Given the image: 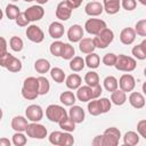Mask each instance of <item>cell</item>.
Returning a JSON list of instances; mask_svg holds the SVG:
<instances>
[{
  "label": "cell",
  "mask_w": 146,
  "mask_h": 146,
  "mask_svg": "<svg viewBox=\"0 0 146 146\" xmlns=\"http://www.w3.org/2000/svg\"><path fill=\"white\" fill-rule=\"evenodd\" d=\"M121 6L125 10L131 11V10L136 9V7H137V0H121Z\"/></svg>",
  "instance_id": "c3c4849f"
},
{
  "label": "cell",
  "mask_w": 146,
  "mask_h": 146,
  "mask_svg": "<svg viewBox=\"0 0 146 146\" xmlns=\"http://www.w3.org/2000/svg\"><path fill=\"white\" fill-rule=\"evenodd\" d=\"M66 1H67V3L70 5V7L72 9H75V8H79L80 7V5L82 3L83 0H66Z\"/></svg>",
  "instance_id": "11a10c76"
},
{
  "label": "cell",
  "mask_w": 146,
  "mask_h": 146,
  "mask_svg": "<svg viewBox=\"0 0 146 146\" xmlns=\"http://www.w3.org/2000/svg\"><path fill=\"white\" fill-rule=\"evenodd\" d=\"M137 132L140 135V137L146 139V120L143 119L137 123Z\"/></svg>",
  "instance_id": "681fc988"
},
{
  "label": "cell",
  "mask_w": 146,
  "mask_h": 146,
  "mask_svg": "<svg viewBox=\"0 0 146 146\" xmlns=\"http://www.w3.org/2000/svg\"><path fill=\"white\" fill-rule=\"evenodd\" d=\"M11 1H14V2H16V1H18V0H11Z\"/></svg>",
  "instance_id": "e7e4bbea"
},
{
  "label": "cell",
  "mask_w": 146,
  "mask_h": 146,
  "mask_svg": "<svg viewBox=\"0 0 146 146\" xmlns=\"http://www.w3.org/2000/svg\"><path fill=\"white\" fill-rule=\"evenodd\" d=\"M74 144V138L73 136L67 132V131H64L62 132V136H60V140H59V146H71Z\"/></svg>",
  "instance_id": "b9f144b4"
},
{
  "label": "cell",
  "mask_w": 146,
  "mask_h": 146,
  "mask_svg": "<svg viewBox=\"0 0 146 146\" xmlns=\"http://www.w3.org/2000/svg\"><path fill=\"white\" fill-rule=\"evenodd\" d=\"M138 1H139L141 5H146V0H138Z\"/></svg>",
  "instance_id": "91938a15"
},
{
  "label": "cell",
  "mask_w": 146,
  "mask_h": 146,
  "mask_svg": "<svg viewBox=\"0 0 146 146\" xmlns=\"http://www.w3.org/2000/svg\"><path fill=\"white\" fill-rule=\"evenodd\" d=\"M9 72H13V73H16V72H19L21 70H22V62L18 59V58H16V57H11V59L9 60V63H8V65H7V67H6Z\"/></svg>",
  "instance_id": "74e56055"
},
{
  "label": "cell",
  "mask_w": 146,
  "mask_h": 146,
  "mask_svg": "<svg viewBox=\"0 0 146 146\" xmlns=\"http://www.w3.org/2000/svg\"><path fill=\"white\" fill-rule=\"evenodd\" d=\"M103 8L108 15H114L121 8V0H103Z\"/></svg>",
  "instance_id": "ffe728a7"
},
{
  "label": "cell",
  "mask_w": 146,
  "mask_h": 146,
  "mask_svg": "<svg viewBox=\"0 0 146 146\" xmlns=\"http://www.w3.org/2000/svg\"><path fill=\"white\" fill-rule=\"evenodd\" d=\"M117 83H119L120 89L123 90L124 92H130V91H132V90L135 89V87H136V80H135V78H133L131 74H129V73L122 74L121 78H120V80L117 81Z\"/></svg>",
  "instance_id": "7c38bea8"
},
{
  "label": "cell",
  "mask_w": 146,
  "mask_h": 146,
  "mask_svg": "<svg viewBox=\"0 0 146 146\" xmlns=\"http://www.w3.org/2000/svg\"><path fill=\"white\" fill-rule=\"evenodd\" d=\"M7 52V41L5 38L0 36V57Z\"/></svg>",
  "instance_id": "db71d44e"
},
{
  "label": "cell",
  "mask_w": 146,
  "mask_h": 146,
  "mask_svg": "<svg viewBox=\"0 0 146 146\" xmlns=\"http://www.w3.org/2000/svg\"><path fill=\"white\" fill-rule=\"evenodd\" d=\"M24 14L30 22H35V21H40L44 16V9L41 7V5H34L29 7L24 11Z\"/></svg>",
  "instance_id": "30bf717a"
},
{
  "label": "cell",
  "mask_w": 146,
  "mask_h": 146,
  "mask_svg": "<svg viewBox=\"0 0 146 146\" xmlns=\"http://www.w3.org/2000/svg\"><path fill=\"white\" fill-rule=\"evenodd\" d=\"M38 82H39V95H47L50 90V83L48 79L44 76H39Z\"/></svg>",
  "instance_id": "d590c367"
},
{
  "label": "cell",
  "mask_w": 146,
  "mask_h": 146,
  "mask_svg": "<svg viewBox=\"0 0 146 146\" xmlns=\"http://www.w3.org/2000/svg\"><path fill=\"white\" fill-rule=\"evenodd\" d=\"M9 46H10V48H11L14 51L19 52V51H22V49H23V47H24V42H23V40H22L19 36L14 35V36H11L10 40H9Z\"/></svg>",
  "instance_id": "8d00e7d4"
},
{
  "label": "cell",
  "mask_w": 146,
  "mask_h": 146,
  "mask_svg": "<svg viewBox=\"0 0 146 146\" xmlns=\"http://www.w3.org/2000/svg\"><path fill=\"white\" fill-rule=\"evenodd\" d=\"M105 27H106V23L100 18H89L84 23V30L92 35L98 34Z\"/></svg>",
  "instance_id": "52a82bcc"
},
{
  "label": "cell",
  "mask_w": 146,
  "mask_h": 146,
  "mask_svg": "<svg viewBox=\"0 0 146 146\" xmlns=\"http://www.w3.org/2000/svg\"><path fill=\"white\" fill-rule=\"evenodd\" d=\"M129 103L132 107L139 110V108H143L145 106V97L141 92H138V91H130V95H129Z\"/></svg>",
  "instance_id": "9a60e30c"
},
{
  "label": "cell",
  "mask_w": 146,
  "mask_h": 146,
  "mask_svg": "<svg viewBox=\"0 0 146 146\" xmlns=\"http://www.w3.org/2000/svg\"><path fill=\"white\" fill-rule=\"evenodd\" d=\"M92 145L94 146H103V136L102 135L96 136L92 140Z\"/></svg>",
  "instance_id": "9f6ffc18"
},
{
  "label": "cell",
  "mask_w": 146,
  "mask_h": 146,
  "mask_svg": "<svg viewBox=\"0 0 146 146\" xmlns=\"http://www.w3.org/2000/svg\"><path fill=\"white\" fill-rule=\"evenodd\" d=\"M27 119L22 116V115H17V116H14L13 120H11V129L15 130V131H18V132H24L27 128Z\"/></svg>",
  "instance_id": "ac0fdd59"
},
{
  "label": "cell",
  "mask_w": 146,
  "mask_h": 146,
  "mask_svg": "<svg viewBox=\"0 0 146 146\" xmlns=\"http://www.w3.org/2000/svg\"><path fill=\"white\" fill-rule=\"evenodd\" d=\"M104 88H105L107 91H110V92L116 90V89L119 88L117 79H116L115 76H113V75L106 76V78L104 79Z\"/></svg>",
  "instance_id": "d6a6232c"
},
{
  "label": "cell",
  "mask_w": 146,
  "mask_h": 146,
  "mask_svg": "<svg viewBox=\"0 0 146 146\" xmlns=\"http://www.w3.org/2000/svg\"><path fill=\"white\" fill-rule=\"evenodd\" d=\"M49 0H36V2L39 3V5H43V3H47Z\"/></svg>",
  "instance_id": "680465c9"
},
{
  "label": "cell",
  "mask_w": 146,
  "mask_h": 146,
  "mask_svg": "<svg viewBox=\"0 0 146 146\" xmlns=\"http://www.w3.org/2000/svg\"><path fill=\"white\" fill-rule=\"evenodd\" d=\"M135 33L139 36H146V19H140L135 25Z\"/></svg>",
  "instance_id": "7bdbcfd3"
},
{
  "label": "cell",
  "mask_w": 146,
  "mask_h": 146,
  "mask_svg": "<svg viewBox=\"0 0 146 146\" xmlns=\"http://www.w3.org/2000/svg\"><path fill=\"white\" fill-rule=\"evenodd\" d=\"M72 8L70 7V5L67 3V1H60L58 5H57V8H56V17L59 19V21H67L71 18L72 16Z\"/></svg>",
  "instance_id": "8fae6325"
},
{
  "label": "cell",
  "mask_w": 146,
  "mask_h": 146,
  "mask_svg": "<svg viewBox=\"0 0 146 146\" xmlns=\"http://www.w3.org/2000/svg\"><path fill=\"white\" fill-rule=\"evenodd\" d=\"M27 137L33 139H44L48 135L47 128L38 122H32L27 124V128L25 130Z\"/></svg>",
  "instance_id": "5b68a950"
},
{
  "label": "cell",
  "mask_w": 146,
  "mask_h": 146,
  "mask_svg": "<svg viewBox=\"0 0 146 146\" xmlns=\"http://www.w3.org/2000/svg\"><path fill=\"white\" fill-rule=\"evenodd\" d=\"M58 124H59V128L63 129L64 131L72 132V131L75 130V124H76V123L67 115V116H65L63 120H60V121L58 122Z\"/></svg>",
  "instance_id": "1f68e13d"
},
{
  "label": "cell",
  "mask_w": 146,
  "mask_h": 146,
  "mask_svg": "<svg viewBox=\"0 0 146 146\" xmlns=\"http://www.w3.org/2000/svg\"><path fill=\"white\" fill-rule=\"evenodd\" d=\"M84 11L87 15L91 16V17H95V16H99L103 11H104V8H103V3L98 2V1H90L84 7Z\"/></svg>",
  "instance_id": "5bb4252c"
},
{
  "label": "cell",
  "mask_w": 146,
  "mask_h": 146,
  "mask_svg": "<svg viewBox=\"0 0 146 146\" xmlns=\"http://www.w3.org/2000/svg\"><path fill=\"white\" fill-rule=\"evenodd\" d=\"M59 100L65 106H72L76 102V97L72 91H64L59 95Z\"/></svg>",
  "instance_id": "83f0119b"
},
{
  "label": "cell",
  "mask_w": 146,
  "mask_h": 146,
  "mask_svg": "<svg viewBox=\"0 0 146 146\" xmlns=\"http://www.w3.org/2000/svg\"><path fill=\"white\" fill-rule=\"evenodd\" d=\"M131 52H132L133 57L137 59H140V60L146 59V40H143L139 44L135 46L132 48Z\"/></svg>",
  "instance_id": "d4e9b609"
},
{
  "label": "cell",
  "mask_w": 146,
  "mask_h": 146,
  "mask_svg": "<svg viewBox=\"0 0 146 146\" xmlns=\"http://www.w3.org/2000/svg\"><path fill=\"white\" fill-rule=\"evenodd\" d=\"M25 115H26V119L30 120L31 122H39L43 117V111L40 105L32 104L26 107Z\"/></svg>",
  "instance_id": "9c48e42d"
},
{
  "label": "cell",
  "mask_w": 146,
  "mask_h": 146,
  "mask_svg": "<svg viewBox=\"0 0 146 146\" xmlns=\"http://www.w3.org/2000/svg\"><path fill=\"white\" fill-rule=\"evenodd\" d=\"M2 115H3V113H2V110H1V107H0V121H1V119H2Z\"/></svg>",
  "instance_id": "94428289"
},
{
  "label": "cell",
  "mask_w": 146,
  "mask_h": 146,
  "mask_svg": "<svg viewBox=\"0 0 146 146\" xmlns=\"http://www.w3.org/2000/svg\"><path fill=\"white\" fill-rule=\"evenodd\" d=\"M67 112L66 110L60 106V105H56V104H51L46 108V116L49 121L51 122H56L58 123L60 120H63L65 116H67Z\"/></svg>",
  "instance_id": "277c9868"
},
{
  "label": "cell",
  "mask_w": 146,
  "mask_h": 146,
  "mask_svg": "<svg viewBox=\"0 0 146 146\" xmlns=\"http://www.w3.org/2000/svg\"><path fill=\"white\" fill-rule=\"evenodd\" d=\"M83 38V29L79 24L72 25L67 31V39L70 42H79Z\"/></svg>",
  "instance_id": "4fadbf2b"
},
{
  "label": "cell",
  "mask_w": 146,
  "mask_h": 146,
  "mask_svg": "<svg viewBox=\"0 0 146 146\" xmlns=\"http://www.w3.org/2000/svg\"><path fill=\"white\" fill-rule=\"evenodd\" d=\"M63 43H64V42L57 40V41H54V42L50 44L49 50H50V52H51L52 56H55V57H60V50H62Z\"/></svg>",
  "instance_id": "ee69618b"
},
{
  "label": "cell",
  "mask_w": 146,
  "mask_h": 146,
  "mask_svg": "<svg viewBox=\"0 0 146 146\" xmlns=\"http://www.w3.org/2000/svg\"><path fill=\"white\" fill-rule=\"evenodd\" d=\"M48 33L52 39H59L64 35V25L60 22H52L48 27Z\"/></svg>",
  "instance_id": "44dd1931"
},
{
  "label": "cell",
  "mask_w": 146,
  "mask_h": 146,
  "mask_svg": "<svg viewBox=\"0 0 146 146\" xmlns=\"http://www.w3.org/2000/svg\"><path fill=\"white\" fill-rule=\"evenodd\" d=\"M88 112H89L91 115H94V116H97V115L100 114L99 104H98V98L89 100V103H88Z\"/></svg>",
  "instance_id": "60d3db41"
},
{
  "label": "cell",
  "mask_w": 146,
  "mask_h": 146,
  "mask_svg": "<svg viewBox=\"0 0 146 146\" xmlns=\"http://www.w3.org/2000/svg\"><path fill=\"white\" fill-rule=\"evenodd\" d=\"M22 96L27 100H33L39 96L38 78L29 76L24 80L23 87H22Z\"/></svg>",
  "instance_id": "6da1fadb"
},
{
  "label": "cell",
  "mask_w": 146,
  "mask_h": 146,
  "mask_svg": "<svg viewBox=\"0 0 146 146\" xmlns=\"http://www.w3.org/2000/svg\"><path fill=\"white\" fill-rule=\"evenodd\" d=\"M82 83V79L79 74L76 73H73V74H70L67 78H65V84L68 89H72V90H75L78 89Z\"/></svg>",
  "instance_id": "cb8c5ba5"
},
{
  "label": "cell",
  "mask_w": 146,
  "mask_h": 146,
  "mask_svg": "<svg viewBox=\"0 0 146 146\" xmlns=\"http://www.w3.org/2000/svg\"><path fill=\"white\" fill-rule=\"evenodd\" d=\"M115 68L117 71H121V72H132L136 66H137V62L135 58L130 57V56H127V55H119L116 56V60H115V64H114Z\"/></svg>",
  "instance_id": "3957f363"
},
{
  "label": "cell",
  "mask_w": 146,
  "mask_h": 146,
  "mask_svg": "<svg viewBox=\"0 0 146 146\" xmlns=\"http://www.w3.org/2000/svg\"><path fill=\"white\" fill-rule=\"evenodd\" d=\"M79 49L82 54H90L94 52V50L96 49L92 39L90 38H82L79 41Z\"/></svg>",
  "instance_id": "603a6c76"
},
{
  "label": "cell",
  "mask_w": 146,
  "mask_h": 146,
  "mask_svg": "<svg viewBox=\"0 0 146 146\" xmlns=\"http://www.w3.org/2000/svg\"><path fill=\"white\" fill-rule=\"evenodd\" d=\"M60 136H62V132L60 131H52L48 139H49V143L55 145V146H59V140H60Z\"/></svg>",
  "instance_id": "7dc6e473"
},
{
  "label": "cell",
  "mask_w": 146,
  "mask_h": 146,
  "mask_svg": "<svg viewBox=\"0 0 146 146\" xmlns=\"http://www.w3.org/2000/svg\"><path fill=\"white\" fill-rule=\"evenodd\" d=\"M10 145H11V141L8 138L6 137L0 138V146H10Z\"/></svg>",
  "instance_id": "6f0895ef"
},
{
  "label": "cell",
  "mask_w": 146,
  "mask_h": 146,
  "mask_svg": "<svg viewBox=\"0 0 146 146\" xmlns=\"http://www.w3.org/2000/svg\"><path fill=\"white\" fill-rule=\"evenodd\" d=\"M84 63H86V65L89 68L94 70V68H97L99 66L100 58H99V56L96 52H90V54H87V57L84 59Z\"/></svg>",
  "instance_id": "f546056e"
},
{
  "label": "cell",
  "mask_w": 146,
  "mask_h": 146,
  "mask_svg": "<svg viewBox=\"0 0 146 146\" xmlns=\"http://www.w3.org/2000/svg\"><path fill=\"white\" fill-rule=\"evenodd\" d=\"M102 136H103V146H116L119 145L121 132L117 128L111 127L107 128Z\"/></svg>",
  "instance_id": "8992f818"
},
{
  "label": "cell",
  "mask_w": 146,
  "mask_h": 146,
  "mask_svg": "<svg viewBox=\"0 0 146 146\" xmlns=\"http://www.w3.org/2000/svg\"><path fill=\"white\" fill-rule=\"evenodd\" d=\"M127 102V92L121 89H116L111 94V103L116 106H121Z\"/></svg>",
  "instance_id": "7402d4cb"
},
{
  "label": "cell",
  "mask_w": 146,
  "mask_h": 146,
  "mask_svg": "<svg viewBox=\"0 0 146 146\" xmlns=\"http://www.w3.org/2000/svg\"><path fill=\"white\" fill-rule=\"evenodd\" d=\"M115 60H116V55L113 54V52L105 54L104 57H103V63H104L106 66H114Z\"/></svg>",
  "instance_id": "bcb514c9"
},
{
  "label": "cell",
  "mask_w": 146,
  "mask_h": 146,
  "mask_svg": "<svg viewBox=\"0 0 146 146\" xmlns=\"http://www.w3.org/2000/svg\"><path fill=\"white\" fill-rule=\"evenodd\" d=\"M11 57H13V55L11 54H9L8 51L5 54V55H2L1 57H0V66L1 67H7V65H8V63H9V60L11 59Z\"/></svg>",
  "instance_id": "816d5d0a"
},
{
  "label": "cell",
  "mask_w": 146,
  "mask_h": 146,
  "mask_svg": "<svg viewBox=\"0 0 146 146\" xmlns=\"http://www.w3.org/2000/svg\"><path fill=\"white\" fill-rule=\"evenodd\" d=\"M75 97L78 98V100L84 102V103L94 99L91 87H89V86H80L76 89V96Z\"/></svg>",
  "instance_id": "2e32d148"
},
{
  "label": "cell",
  "mask_w": 146,
  "mask_h": 146,
  "mask_svg": "<svg viewBox=\"0 0 146 146\" xmlns=\"http://www.w3.org/2000/svg\"><path fill=\"white\" fill-rule=\"evenodd\" d=\"M98 104H99V110H100V114H104V113H107L110 110H111V106H112V103L108 98H99L98 99Z\"/></svg>",
  "instance_id": "f6af8a7d"
},
{
  "label": "cell",
  "mask_w": 146,
  "mask_h": 146,
  "mask_svg": "<svg viewBox=\"0 0 146 146\" xmlns=\"http://www.w3.org/2000/svg\"><path fill=\"white\" fill-rule=\"evenodd\" d=\"M50 76H51V79H52L55 82H57V83L64 82V80H65V78H66L64 71H63L62 68H59V67H54V68H51V70H50Z\"/></svg>",
  "instance_id": "e575fe53"
},
{
  "label": "cell",
  "mask_w": 146,
  "mask_h": 146,
  "mask_svg": "<svg viewBox=\"0 0 146 146\" xmlns=\"http://www.w3.org/2000/svg\"><path fill=\"white\" fill-rule=\"evenodd\" d=\"M91 89H92V96H94V99L98 98V97L102 95V92H103V88H102L100 84H97V86H95V87H91Z\"/></svg>",
  "instance_id": "f5cc1de1"
},
{
  "label": "cell",
  "mask_w": 146,
  "mask_h": 146,
  "mask_svg": "<svg viewBox=\"0 0 146 146\" xmlns=\"http://www.w3.org/2000/svg\"><path fill=\"white\" fill-rule=\"evenodd\" d=\"M74 55H75L74 47L70 43H63V47H62V50H60V57L63 59L70 60L74 57Z\"/></svg>",
  "instance_id": "4dcf8cb0"
},
{
  "label": "cell",
  "mask_w": 146,
  "mask_h": 146,
  "mask_svg": "<svg viewBox=\"0 0 146 146\" xmlns=\"http://www.w3.org/2000/svg\"><path fill=\"white\" fill-rule=\"evenodd\" d=\"M139 143V135L135 131H127L123 136V144L128 146H135Z\"/></svg>",
  "instance_id": "f1b7e54d"
},
{
  "label": "cell",
  "mask_w": 146,
  "mask_h": 146,
  "mask_svg": "<svg viewBox=\"0 0 146 146\" xmlns=\"http://www.w3.org/2000/svg\"><path fill=\"white\" fill-rule=\"evenodd\" d=\"M84 66H86L84 59L80 56H74L72 59H70V68L73 72H80L84 68Z\"/></svg>",
  "instance_id": "484cf974"
},
{
  "label": "cell",
  "mask_w": 146,
  "mask_h": 146,
  "mask_svg": "<svg viewBox=\"0 0 146 146\" xmlns=\"http://www.w3.org/2000/svg\"><path fill=\"white\" fill-rule=\"evenodd\" d=\"M27 139H26V136L23 133V132H18L16 131L14 135H13V139H11V144H14L15 146H24L26 144Z\"/></svg>",
  "instance_id": "ab89813d"
},
{
  "label": "cell",
  "mask_w": 146,
  "mask_h": 146,
  "mask_svg": "<svg viewBox=\"0 0 146 146\" xmlns=\"http://www.w3.org/2000/svg\"><path fill=\"white\" fill-rule=\"evenodd\" d=\"M113 39H114L113 31L108 27H105L98 34H96V36L92 39V41H94V44H95L96 48L105 49L106 47H108L112 43Z\"/></svg>",
  "instance_id": "7a4b0ae2"
},
{
  "label": "cell",
  "mask_w": 146,
  "mask_h": 146,
  "mask_svg": "<svg viewBox=\"0 0 146 146\" xmlns=\"http://www.w3.org/2000/svg\"><path fill=\"white\" fill-rule=\"evenodd\" d=\"M135 39H136V33L132 27H125L120 33V41L125 46L133 43Z\"/></svg>",
  "instance_id": "d6986e66"
},
{
  "label": "cell",
  "mask_w": 146,
  "mask_h": 146,
  "mask_svg": "<svg viewBox=\"0 0 146 146\" xmlns=\"http://www.w3.org/2000/svg\"><path fill=\"white\" fill-rule=\"evenodd\" d=\"M19 8L14 5V3H10V5H7L6 7V16L9 18V19H16V17L19 15Z\"/></svg>",
  "instance_id": "f35d334b"
},
{
  "label": "cell",
  "mask_w": 146,
  "mask_h": 146,
  "mask_svg": "<svg viewBox=\"0 0 146 146\" xmlns=\"http://www.w3.org/2000/svg\"><path fill=\"white\" fill-rule=\"evenodd\" d=\"M84 82L89 87H95V86L99 84V76H98V74L96 72L90 71V72L86 73V75H84Z\"/></svg>",
  "instance_id": "836d02e7"
},
{
  "label": "cell",
  "mask_w": 146,
  "mask_h": 146,
  "mask_svg": "<svg viewBox=\"0 0 146 146\" xmlns=\"http://www.w3.org/2000/svg\"><path fill=\"white\" fill-rule=\"evenodd\" d=\"M16 24L18 25V26H21V27H24V26H27L29 25V23H30V21L26 18V16H25V14L24 13H19V15L16 17Z\"/></svg>",
  "instance_id": "f907efd6"
},
{
  "label": "cell",
  "mask_w": 146,
  "mask_h": 146,
  "mask_svg": "<svg viewBox=\"0 0 146 146\" xmlns=\"http://www.w3.org/2000/svg\"><path fill=\"white\" fill-rule=\"evenodd\" d=\"M25 33H26L27 39H29L30 41L34 42V43H40V42H42L43 39H44V33H43V31H42L38 25H34V24L29 25Z\"/></svg>",
  "instance_id": "ba28073f"
},
{
  "label": "cell",
  "mask_w": 146,
  "mask_h": 146,
  "mask_svg": "<svg viewBox=\"0 0 146 146\" xmlns=\"http://www.w3.org/2000/svg\"><path fill=\"white\" fill-rule=\"evenodd\" d=\"M34 68H35V71L38 73L44 74V73L50 71V63L44 58H39L34 63Z\"/></svg>",
  "instance_id": "4316f807"
},
{
  "label": "cell",
  "mask_w": 146,
  "mask_h": 146,
  "mask_svg": "<svg viewBox=\"0 0 146 146\" xmlns=\"http://www.w3.org/2000/svg\"><path fill=\"white\" fill-rule=\"evenodd\" d=\"M25 2H32V1H36V0H24Z\"/></svg>",
  "instance_id": "be15d7a7"
},
{
  "label": "cell",
  "mask_w": 146,
  "mask_h": 146,
  "mask_svg": "<svg viewBox=\"0 0 146 146\" xmlns=\"http://www.w3.org/2000/svg\"><path fill=\"white\" fill-rule=\"evenodd\" d=\"M67 114H68V116H70L75 123H81V122H83L84 116H86L83 108L80 107V106H78V105H72Z\"/></svg>",
  "instance_id": "e0dca14e"
},
{
  "label": "cell",
  "mask_w": 146,
  "mask_h": 146,
  "mask_svg": "<svg viewBox=\"0 0 146 146\" xmlns=\"http://www.w3.org/2000/svg\"><path fill=\"white\" fill-rule=\"evenodd\" d=\"M2 16H3V13H2V10L0 9V21L2 19Z\"/></svg>",
  "instance_id": "6125c7cd"
}]
</instances>
